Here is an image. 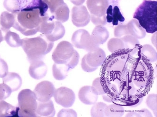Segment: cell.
Listing matches in <instances>:
<instances>
[{
  "label": "cell",
  "mask_w": 157,
  "mask_h": 117,
  "mask_svg": "<svg viewBox=\"0 0 157 117\" xmlns=\"http://www.w3.org/2000/svg\"><path fill=\"white\" fill-rule=\"evenodd\" d=\"M141 46L130 51L118 95H134L144 98L152 87L154 70L151 63L141 54Z\"/></svg>",
  "instance_id": "obj_1"
},
{
  "label": "cell",
  "mask_w": 157,
  "mask_h": 117,
  "mask_svg": "<svg viewBox=\"0 0 157 117\" xmlns=\"http://www.w3.org/2000/svg\"><path fill=\"white\" fill-rule=\"evenodd\" d=\"M130 51V49H126L115 51L106 57L101 65L100 80L111 84L116 89L118 94L121 79L127 67Z\"/></svg>",
  "instance_id": "obj_2"
},
{
  "label": "cell",
  "mask_w": 157,
  "mask_h": 117,
  "mask_svg": "<svg viewBox=\"0 0 157 117\" xmlns=\"http://www.w3.org/2000/svg\"><path fill=\"white\" fill-rule=\"evenodd\" d=\"M53 46V42L49 41L43 35L35 38L23 39L21 45L30 64L42 61L45 55L51 51Z\"/></svg>",
  "instance_id": "obj_3"
},
{
  "label": "cell",
  "mask_w": 157,
  "mask_h": 117,
  "mask_svg": "<svg viewBox=\"0 0 157 117\" xmlns=\"http://www.w3.org/2000/svg\"><path fill=\"white\" fill-rule=\"evenodd\" d=\"M157 1L144 0L133 15V18L138 21L146 32L150 34L157 32Z\"/></svg>",
  "instance_id": "obj_4"
},
{
  "label": "cell",
  "mask_w": 157,
  "mask_h": 117,
  "mask_svg": "<svg viewBox=\"0 0 157 117\" xmlns=\"http://www.w3.org/2000/svg\"><path fill=\"white\" fill-rule=\"evenodd\" d=\"M42 18L38 9L21 11L15 14L13 27L25 35H33L39 32Z\"/></svg>",
  "instance_id": "obj_5"
},
{
  "label": "cell",
  "mask_w": 157,
  "mask_h": 117,
  "mask_svg": "<svg viewBox=\"0 0 157 117\" xmlns=\"http://www.w3.org/2000/svg\"><path fill=\"white\" fill-rule=\"evenodd\" d=\"M4 6L9 11L16 14L21 11L38 9L42 17L48 15V6L43 0H5Z\"/></svg>",
  "instance_id": "obj_6"
},
{
  "label": "cell",
  "mask_w": 157,
  "mask_h": 117,
  "mask_svg": "<svg viewBox=\"0 0 157 117\" xmlns=\"http://www.w3.org/2000/svg\"><path fill=\"white\" fill-rule=\"evenodd\" d=\"M17 114L19 117H37V102L34 91L29 89L22 90L18 94Z\"/></svg>",
  "instance_id": "obj_7"
},
{
  "label": "cell",
  "mask_w": 157,
  "mask_h": 117,
  "mask_svg": "<svg viewBox=\"0 0 157 117\" xmlns=\"http://www.w3.org/2000/svg\"><path fill=\"white\" fill-rule=\"evenodd\" d=\"M76 50L67 41H62L58 44L52 55V60L57 64H67L73 56Z\"/></svg>",
  "instance_id": "obj_8"
},
{
  "label": "cell",
  "mask_w": 157,
  "mask_h": 117,
  "mask_svg": "<svg viewBox=\"0 0 157 117\" xmlns=\"http://www.w3.org/2000/svg\"><path fill=\"white\" fill-rule=\"evenodd\" d=\"M71 42L73 45L79 49H83L88 52L99 48L91 38L88 31L85 29L76 31L73 34Z\"/></svg>",
  "instance_id": "obj_9"
},
{
  "label": "cell",
  "mask_w": 157,
  "mask_h": 117,
  "mask_svg": "<svg viewBox=\"0 0 157 117\" xmlns=\"http://www.w3.org/2000/svg\"><path fill=\"white\" fill-rule=\"evenodd\" d=\"M53 97L56 103L65 108L71 107L76 99L74 92L65 87L55 90Z\"/></svg>",
  "instance_id": "obj_10"
},
{
  "label": "cell",
  "mask_w": 157,
  "mask_h": 117,
  "mask_svg": "<svg viewBox=\"0 0 157 117\" xmlns=\"http://www.w3.org/2000/svg\"><path fill=\"white\" fill-rule=\"evenodd\" d=\"M55 90L52 82L43 81L36 86L34 92L38 102H45L51 100L53 97Z\"/></svg>",
  "instance_id": "obj_11"
},
{
  "label": "cell",
  "mask_w": 157,
  "mask_h": 117,
  "mask_svg": "<svg viewBox=\"0 0 157 117\" xmlns=\"http://www.w3.org/2000/svg\"><path fill=\"white\" fill-rule=\"evenodd\" d=\"M72 22L78 27H86L90 21V15L85 6H74L72 9Z\"/></svg>",
  "instance_id": "obj_12"
},
{
  "label": "cell",
  "mask_w": 157,
  "mask_h": 117,
  "mask_svg": "<svg viewBox=\"0 0 157 117\" xmlns=\"http://www.w3.org/2000/svg\"><path fill=\"white\" fill-rule=\"evenodd\" d=\"M86 5L91 15L101 17L106 15L108 0H87Z\"/></svg>",
  "instance_id": "obj_13"
},
{
  "label": "cell",
  "mask_w": 157,
  "mask_h": 117,
  "mask_svg": "<svg viewBox=\"0 0 157 117\" xmlns=\"http://www.w3.org/2000/svg\"><path fill=\"white\" fill-rule=\"evenodd\" d=\"M117 2H112V4L109 5L106 9L107 23L112 24L113 26H117L119 23L124 22L125 20L118 5H116Z\"/></svg>",
  "instance_id": "obj_14"
},
{
  "label": "cell",
  "mask_w": 157,
  "mask_h": 117,
  "mask_svg": "<svg viewBox=\"0 0 157 117\" xmlns=\"http://www.w3.org/2000/svg\"><path fill=\"white\" fill-rule=\"evenodd\" d=\"M143 98L130 95H117L112 99V103L123 107H136L140 105Z\"/></svg>",
  "instance_id": "obj_15"
},
{
  "label": "cell",
  "mask_w": 157,
  "mask_h": 117,
  "mask_svg": "<svg viewBox=\"0 0 157 117\" xmlns=\"http://www.w3.org/2000/svg\"><path fill=\"white\" fill-rule=\"evenodd\" d=\"M85 56L86 62L89 66L97 68L102 65L106 58L105 52L100 48L88 52Z\"/></svg>",
  "instance_id": "obj_16"
},
{
  "label": "cell",
  "mask_w": 157,
  "mask_h": 117,
  "mask_svg": "<svg viewBox=\"0 0 157 117\" xmlns=\"http://www.w3.org/2000/svg\"><path fill=\"white\" fill-rule=\"evenodd\" d=\"M47 67L42 61H37L31 63L29 68V73L31 77L36 79H40L47 74Z\"/></svg>",
  "instance_id": "obj_17"
},
{
  "label": "cell",
  "mask_w": 157,
  "mask_h": 117,
  "mask_svg": "<svg viewBox=\"0 0 157 117\" xmlns=\"http://www.w3.org/2000/svg\"><path fill=\"white\" fill-rule=\"evenodd\" d=\"M98 96L95 95L91 90V86H85L80 89L78 98L80 101L86 105H93L95 104Z\"/></svg>",
  "instance_id": "obj_18"
},
{
  "label": "cell",
  "mask_w": 157,
  "mask_h": 117,
  "mask_svg": "<svg viewBox=\"0 0 157 117\" xmlns=\"http://www.w3.org/2000/svg\"><path fill=\"white\" fill-rule=\"evenodd\" d=\"M91 38L96 45L100 46L104 44L109 38V32L105 27L97 26L93 30Z\"/></svg>",
  "instance_id": "obj_19"
},
{
  "label": "cell",
  "mask_w": 157,
  "mask_h": 117,
  "mask_svg": "<svg viewBox=\"0 0 157 117\" xmlns=\"http://www.w3.org/2000/svg\"><path fill=\"white\" fill-rule=\"evenodd\" d=\"M3 83L8 86L12 92L17 90L21 88L22 83L21 76L15 72H9L2 78Z\"/></svg>",
  "instance_id": "obj_20"
},
{
  "label": "cell",
  "mask_w": 157,
  "mask_h": 117,
  "mask_svg": "<svg viewBox=\"0 0 157 117\" xmlns=\"http://www.w3.org/2000/svg\"><path fill=\"white\" fill-rule=\"evenodd\" d=\"M36 114L37 117H53L55 114V110L53 102L50 100L47 102L37 103Z\"/></svg>",
  "instance_id": "obj_21"
},
{
  "label": "cell",
  "mask_w": 157,
  "mask_h": 117,
  "mask_svg": "<svg viewBox=\"0 0 157 117\" xmlns=\"http://www.w3.org/2000/svg\"><path fill=\"white\" fill-rule=\"evenodd\" d=\"M129 35H131L138 39H142L146 36V32L136 19L130 21L127 24Z\"/></svg>",
  "instance_id": "obj_22"
},
{
  "label": "cell",
  "mask_w": 157,
  "mask_h": 117,
  "mask_svg": "<svg viewBox=\"0 0 157 117\" xmlns=\"http://www.w3.org/2000/svg\"><path fill=\"white\" fill-rule=\"evenodd\" d=\"M65 29L62 24L58 21H55V27L51 34L45 36L46 38L51 42L59 40L64 36Z\"/></svg>",
  "instance_id": "obj_23"
},
{
  "label": "cell",
  "mask_w": 157,
  "mask_h": 117,
  "mask_svg": "<svg viewBox=\"0 0 157 117\" xmlns=\"http://www.w3.org/2000/svg\"><path fill=\"white\" fill-rule=\"evenodd\" d=\"M15 21V14H10L4 11L0 17V24L3 31L7 32L11 27H13Z\"/></svg>",
  "instance_id": "obj_24"
},
{
  "label": "cell",
  "mask_w": 157,
  "mask_h": 117,
  "mask_svg": "<svg viewBox=\"0 0 157 117\" xmlns=\"http://www.w3.org/2000/svg\"><path fill=\"white\" fill-rule=\"evenodd\" d=\"M54 19L61 23L67 21L70 17V9L65 3L56 9L52 14Z\"/></svg>",
  "instance_id": "obj_25"
},
{
  "label": "cell",
  "mask_w": 157,
  "mask_h": 117,
  "mask_svg": "<svg viewBox=\"0 0 157 117\" xmlns=\"http://www.w3.org/2000/svg\"><path fill=\"white\" fill-rule=\"evenodd\" d=\"M70 70L66 64L54 63L52 66V75L55 79L62 81L66 78Z\"/></svg>",
  "instance_id": "obj_26"
},
{
  "label": "cell",
  "mask_w": 157,
  "mask_h": 117,
  "mask_svg": "<svg viewBox=\"0 0 157 117\" xmlns=\"http://www.w3.org/2000/svg\"><path fill=\"white\" fill-rule=\"evenodd\" d=\"M17 107H15L4 100L0 101V117H13L17 114Z\"/></svg>",
  "instance_id": "obj_27"
},
{
  "label": "cell",
  "mask_w": 157,
  "mask_h": 117,
  "mask_svg": "<svg viewBox=\"0 0 157 117\" xmlns=\"http://www.w3.org/2000/svg\"><path fill=\"white\" fill-rule=\"evenodd\" d=\"M4 39L7 44L13 48L21 47L22 43V40L21 39L20 36L16 33L11 32L10 31L6 32Z\"/></svg>",
  "instance_id": "obj_28"
},
{
  "label": "cell",
  "mask_w": 157,
  "mask_h": 117,
  "mask_svg": "<svg viewBox=\"0 0 157 117\" xmlns=\"http://www.w3.org/2000/svg\"><path fill=\"white\" fill-rule=\"evenodd\" d=\"M123 106L112 104L107 105L105 109V117H122L124 114Z\"/></svg>",
  "instance_id": "obj_29"
},
{
  "label": "cell",
  "mask_w": 157,
  "mask_h": 117,
  "mask_svg": "<svg viewBox=\"0 0 157 117\" xmlns=\"http://www.w3.org/2000/svg\"><path fill=\"white\" fill-rule=\"evenodd\" d=\"M141 54L145 57L151 63H154L157 61V52L155 49L149 44L141 46L140 49Z\"/></svg>",
  "instance_id": "obj_30"
},
{
  "label": "cell",
  "mask_w": 157,
  "mask_h": 117,
  "mask_svg": "<svg viewBox=\"0 0 157 117\" xmlns=\"http://www.w3.org/2000/svg\"><path fill=\"white\" fill-rule=\"evenodd\" d=\"M120 38L123 42L124 49L131 50L140 47L141 45L138 39L131 35H127Z\"/></svg>",
  "instance_id": "obj_31"
},
{
  "label": "cell",
  "mask_w": 157,
  "mask_h": 117,
  "mask_svg": "<svg viewBox=\"0 0 157 117\" xmlns=\"http://www.w3.org/2000/svg\"><path fill=\"white\" fill-rule=\"evenodd\" d=\"M107 105L102 102H99L94 104L91 110L92 117H105V111Z\"/></svg>",
  "instance_id": "obj_32"
},
{
  "label": "cell",
  "mask_w": 157,
  "mask_h": 117,
  "mask_svg": "<svg viewBox=\"0 0 157 117\" xmlns=\"http://www.w3.org/2000/svg\"><path fill=\"white\" fill-rule=\"evenodd\" d=\"M107 46L108 50L111 53L121 49H124L123 42L119 38H111L109 41Z\"/></svg>",
  "instance_id": "obj_33"
},
{
  "label": "cell",
  "mask_w": 157,
  "mask_h": 117,
  "mask_svg": "<svg viewBox=\"0 0 157 117\" xmlns=\"http://www.w3.org/2000/svg\"><path fill=\"white\" fill-rule=\"evenodd\" d=\"M146 104L153 111L155 116H157V95L150 94L147 97Z\"/></svg>",
  "instance_id": "obj_34"
},
{
  "label": "cell",
  "mask_w": 157,
  "mask_h": 117,
  "mask_svg": "<svg viewBox=\"0 0 157 117\" xmlns=\"http://www.w3.org/2000/svg\"><path fill=\"white\" fill-rule=\"evenodd\" d=\"M91 88L92 91L97 96L105 94L100 82V77L97 78L94 80Z\"/></svg>",
  "instance_id": "obj_35"
},
{
  "label": "cell",
  "mask_w": 157,
  "mask_h": 117,
  "mask_svg": "<svg viewBox=\"0 0 157 117\" xmlns=\"http://www.w3.org/2000/svg\"><path fill=\"white\" fill-rule=\"evenodd\" d=\"M114 34L116 37L119 38L127 35H129L127 24H118L115 28Z\"/></svg>",
  "instance_id": "obj_36"
},
{
  "label": "cell",
  "mask_w": 157,
  "mask_h": 117,
  "mask_svg": "<svg viewBox=\"0 0 157 117\" xmlns=\"http://www.w3.org/2000/svg\"><path fill=\"white\" fill-rule=\"evenodd\" d=\"M50 9V12L53 14L56 9L65 3L63 0H43Z\"/></svg>",
  "instance_id": "obj_37"
},
{
  "label": "cell",
  "mask_w": 157,
  "mask_h": 117,
  "mask_svg": "<svg viewBox=\"0 0 157 117\" xmlns=\"http://www.w3.org/2000/svg\"><path fill=\"white\" fill-rule=\"evenodd\" d=\"M11 89L4 84H0V101L7 98L11 95Z\"/></svg>",
  "instance_id": "obj_38"
},
{
  "label": "cell",
  "mask_w": 157,
  "mask_h": 117,
  "mask_svg": "<svg viewBox=\"0 0 157 117\" xmlns=\"http://www.w3.org/2000/svg\"><path fill=\"white\" fill-rule=\"evenodd\" d=\"M126 117H152V115L149 110L143 109L137 111L128 112Z\"/></svg>",
  "instance_id": "obj_39"
},
{
  "label": "cell",
  "mask_w": 157,
  "mask_h": 117,
  "mask_svg": "<svg viewBox=\"0 0 157 117\" xmlns=\"http://www.w3.org/2000/svg\"><path fill=\"white\" fill-rule=\"evenodd\" d=\"M90 20H91L92 23L96 26H103L107 24L106 15L101 17H98L90 15Z\"/></svg>",
  "instance_id": "obj_40"
},
{
  "label": "cell",
  "mask_w": 157,
  "mask_h": 117,
  "mask_svg": "<svg viewBox=\"0 0 157 117\" xmlns=\"http://www.w3.org/2000/svg\"><path fill=\"white\" fill-rule=\"evenodd\" d=\"M80 56L78 53L77 51H75L73 56L72 57L71 59L70 62L66 64L70 69L74 68L75 67L78 65L79 61Z\"/></svg>",
  "instance_id": "obj_41"
},
{
  "label": "cell",
  "mask_w": 157,
  "mask_h": 117,
  "mask_svg": "<svg viewBox=\"0 0 157 117\" xmlns=\"http://www.w3.org/2000/svg\"><path fill=\"white\" fill-rule=\"evenodd\" d=\"M58 117H77V113L73 109H62L58 114Z\"/></svg>",
  "instance_id": "obj_42"
},
{
  "label": "cell",
  "mask_w": 157,
  "mask_h": 117,
  "mask_svg": "<svg viewBox=\"0 0 157 117\" xmlns=\"http://www.w3.org/2000/svg\"><path fill=\"white\" fill-rule=\"evenodd\" d=\"M8 66L3 59L0 58V78H3L8 73Z\"/></svg>",
  "instance_id": "obj_43"
},
{
  "label": "cell",
  "mask_w": 157,
  "mask_h": 117,
  "mask_svg": "<svg viewBox=\"0 0 157 117\" xmlns=\"http://www.w3.org/2000/svg\"><path fill=\"white\" fill-rule=\"evenodd\" d=\"M81 67L84 71L87 72H93V71H95L98 68L97 67H92L89 66L86 62L85 56H84L82 59Z\"/></svg>",
  "instance_id": "obj_44"
},
{
  "label": "cell",
  "mask_w": 157,
  "mask_h": 117,
  "mask_svg": "<svg viewBox=\"0 0 157 117\" xmlns=\"http://www.w3.org/2000/svg\"><path fill=\"white\" fill-rule=\"evenodd\" d=\"M71 2L76 5V6H80L82 5L86 1V0H70Z\"/></svg>",
  "instance_id": "obj_45"
},
{
  "label": "cell",
  "mask_w": 157,
  "mask_h": 117,
  "mask_svg": "<svg viewBox=\"0 0 157 117\" xmlns=\"http://www.w3.org/2000/svg\"><path fill=\"white\" fill-rule=\"evenodd\" d=\"M102 98H103L104 101L108 102V103H112V99L110 97L108 96L107 95H106V94L102 95Z\"/></svg>",
  "instance_id": "obj_46"
},
{
  "label": "cell",
  "mask_w": 157,
  "mask_h": 117,
  "mask_svg": "<svg viewBox=\"0 0 157 117\" xmlns=\"http://www.w3.org/2000/svg\"><path fill=\"white\" fill-rule=\"evenodd\" d=\"M5 34L6 32H4L2 29L0 30V43L2 42L5 40L4 37H5Z\"/></svg>",
  "instance_id": "obj_47"
}]
</instances>
